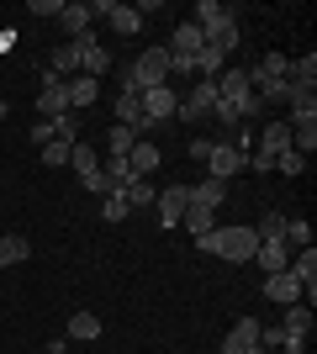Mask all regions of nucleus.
<instances>
[{
	"label": "nucleus",
	"instance_id": "obj_35",
	"mask_svg": "<svg viewBox=\"0 0 317 354\" xmlns=\"http://www.w3.org/2000/svg\"><path fill=\"white\" fill-rule=\"evenodd\" d=\"M27 11H32V16H48V21H59V11H64V0H32Z\"/></svg>",
	"mask_w": 317,
	"mask_h": 354
},
{
	"label": "nucleus",
	"instance_id": "obj_31",
	"mask_svg": "<svg viewBox=\"0 0 317 354\" xmlns=\"http://www.w3.org/2000/svg\"><path fill=\"white\" fill-rule=\"evenodd\" d=\"M75 143H79V138H53V143H43V164H48V169H64Z\"/></svg>",
	"mask_w": 317,
	"mask_h": 354
},
{
	"label": "nucleus",
	"instance_id": "obj_26",
	"mask_svg": "<svg viewBox=\"0 0 317 354\" xmlns=\"http://www.w3.org/2000/svg\"><path fill=\"white\" fill-rule=\"evenodd\" d=\"M280 333H296V339H307V333H312V307H307V301L286 307V323H280Z\"/></svg>",
	"mask_w": 317,
	"mask_h": 354
},
{
	"label": "nucleus",
	"instance_id": "obj_19",
	"mask_svg": "<svg viewBox=\"0 0 317 354\" xmlns=\"http://www.w3.org/2000/svg\"><path fill=\"white\" fill-rule=\"evenodd\" d=\"M27 259H32V238H21V233H0V270L27 265Z\"/></svg>",
	"mask_w": 317,
	"mask_h": 354
},
{
	"label": "nucleus",
	"instance_id": "obj_34",
	"mask_svg": "<svg viewBox=\"0 0 317 354\" xmlns=\"http://www.w3.org/2000/svg\"><path fill=\"white\" fill-rule=\"evenodd\" d=\"M254 233L259 238H286V217H280V212H265V222H259Z\"/></svg>",
	"mask_w": 317,
	"mask_h": 354
},
{
	"label": "nucleus",
	"instance_id": "obj_7",
	"mask_svg": "<svg viewBox=\"0 0 317 354\" xmlns=\"http://www.w3.org/2000/svg\"><path fill=\"white\" fill-rule=\"evenodd\" d=\"M69 53H75L79 74H90V80H101V74L111 69V53L95 43V32H79V37H69Z\"/></svg>",
	"mask_w": 317,
	"mask_h": 354
},
{
	"label": "nucleus",
	"instance_id": "obj_22",
	"mask_svg": "<svg viewBox=\"0 0 317 354\" xmlns=\"http://www.w3.org/2000/svg\"><path fill=\"white\" fill-rule=\"evenodd\" d=\"M59 27L69 32V37L90 32V6H85V0H64V11H59Z\"/></svg>",
	"mask_w": 317,
	"mask_h": 354
},
{
	"label": "nucleus",
	"instance_id": "obj_12",
	"mask_svg": "<svg viewBox=\"0 0 317 354\" xmlns=\"http://www.w3.org/2000/svg\"><path fill=\"white\" fill-rule=\"evenodd\" d=\"M206 48V32L196 21H175V37H169V59H196Z\"/></svg>",
	"mask_w": 317,
	"mask_h": 354
},
{
	"label": "nucleus",
	"instance_id": "obj_28",
	"mask_svg": "<svg viewBox=\"0 0 317 354\" xmlns=\"http://www.w3.org/2000/svg\"><path fill=\"white\" fill-rule=\"evenodd\" d=\"M180 227H185L191 238H201V233H211V227H217V212H206V207H185Z\"/></svg>",
	"mask_w": 317,
	"mask_h": 354
},
{
	"label": "nucleus",
	"instance_id": "obj_2",
	"mask_svg": "<svg viewBox=\"0 0 317 354\" xmlns=\"http://www.w3.org/2000/svg\"><path fill=\"white\" fill-rule=\"evenodd\" d=\"M159 85H169V48H143L137 53V64H127L122 69V90H159Z\"/></svg>",
	"mask_w": 317,
	"mask_h": 354
},
{
	"label": "nucleus",
	"instance_id": "obj_36",
	"mask_svg": "<svg viewBox=\"0 0 317 354\" xmlns=\"http://www.w3.org/2000/svg\"><path fill=\"white\" fill-rule=\"evenodd\" d=\"M211 143H217V138H191V159H201V164H206V153H211Z\"/></svg>",
	"mask_w": 317,
	"mask_h": 354
},
{
	"label": "nucleus",
	"instance_id": "obj_27",
	"mask_svg": "<svg viewBox=\"0 0 317 354\" xmlns=\"http://www.w3.org/2000/svg\"><path fill=\"white\" fill-rule=\"evenodd\" d=\"M222 59H227L222 48H211V43H206V48H201V53H196V80H217V74L227 69Z\"/></svg>",
	"mask_w": 317,
	"mask_h": 354
},
{
	"label": "nucleus",
	"instance_id": "obj_17",
	"mask_svg": "<svg viewBox=\"0 0 317 354\" xmlns=\"http://www.w3.org/2000/svg\"><path fill=\"white\" fill-rule=\"evenodd\" d=\"M111 111H117V127H133V133H143V95H137V90H117Z\"/></svg>",
	"mask_w": 317,
	"mask_h": 354
},
{
	"label": "nucleus",
	"instance_id": "obj_13",
	"mask_svg": "<svg viewBox=\"0 0 317 354\" xmlns=\"http://www.w3.org/2000/svg\"><path fill=\"white\" fill-rule=\"evenodd\" d=\"M259 317H238V323H233V333H227L222 339V354H254L259 349Z\"/></svg>",
	"mask_w": 317,
	"mask_h": 354
},
{
	"label": "nucleus",
	"instance_id": "obj_3",
	"mask_svg": "<svg viewBox=\"0 0 317 354\" xmlns=\"http://www.w3.org/2000/svg\"><path fill=\"white\" fill-rule=\"evenodd\" d=\"M291 148V122H265V138H259V148L249 153V169H259V175H270L275 159Z\"/></svg>",
	"mask_w": 317,
	"mask_h": 354
},
{
	"label": "nucleus",
	"instance_id": "obj_6",
	"mask_svg": "<svg viewBox=\"0 0 317 354\" xmlns=\"http://www.w3.org/2000/svg\"><path fill=\"white\" fill-rule=\"evenodd\" d=\"M238 169H249V153H243L238 143H227V138H217L206 153V180H233Z\"/></svg>",
	"mask_w": 317,
	"mask_h": 354
},
{
	"label": "nucleus",
	"instance_id": "obj_18",
	"mask_svg": "<svg viewBox=\"0 0 317 354\" xmlns=\"http://www.w3.org/2000/svg\"><path fill=\"white\" fill-rule=\"evenodd\" d=\"M64 90H69V111H79V106H95V101H101V80H90V74L64 80Z\"/></svg>",
	"mask_w": 317,
	"mask_h": 354
},
{
	"label": "nucleus",
	"instance_id": "obj_15",
	"mask_svg": "<svg viewBox=\"0 0 317 354\" xmlns=\"http://www.w3.org/2000/svg\"><path fill=\"white\" fill-rule=\"evenodd\" d=\"M254 265L265 270V275L286 270V265H291V249H286V238H259V249H254Z\"/></svg>",
	"mask_w": 317,
	"mask_h": 354
},
{
	"label": "nucleus",
	"instance_id": "obj_14",
	"mask_svg": "<svg viewBox=\"0 0 317 354\" xmlns=\"http://www.w3.org/2000/svg\"><path fill=\"white\" fill-rule=\"evenodd\" d=\"M217 101H227L238 111V101H249V69H222L217 74Z\"/></svg>",
	"mask_w": 317,
	"mask_h": 354
},
{
	"label": "nucleus",
	"instance_id": "obj_4",
	"mask_svg": "<svg viewBox=\"0 0 317 354\" xmlns=\"http://www.w3.org/2000/svg\"><path fill=\"white\" fill-rule=\"evenodd\" d=\"M211 111H217V80H196V85L180 95V106H175L180 122H206Z\"/></svg>",
	"mask_w": 317,
	"mask_h": 354
},
{
	"label": "nucleus",
	"instance_id": "obj_23",
	"mask_svg": "<svg viewBox=\"0 0 317 354\" xmlns=\"http://www.w3.org/2000/svg\"><path fill=\"white\" fill-rule=\"evenodd\" d=\"M222 196H227V185H222V180H201V185H191V207L217 212V207H222Z\"/></svg>",
	"mask_w": 317,
	"mask_h": 354
},
{
	"label": "nucleus",
	"instance_id": "obj_33",
	"mask_svg": "<svg viewBox=\"0 0 317 354\" xmlns=\"http://www.w3.org/2000/svg\"><path fill=\"white\" fill-rule=\"evenodd\" d=\"M275 169H280V175H291V180H296V175H302V169H307V159H302V153H296V148H286V153L275 159Z\"/></svg>",
	"mask_w": 317,
	"mask_h": 354
},
{
	"label": "nucleus",
	"instance_id": "obj_24",
	"mask_svg": "<svg viewBox=\"0 0 317 354\" xmlns=\"http://www.w3.org/2000/svg\"><path fill=\"white\" fill-rule=\"evenodd\" d=\"M122 196H127V207H133V212H143V207H153V201H159V191H153L143 175L127 180V185H122Z\"/></svg>",
	"mask_w": 317,
	"mask_h": 354
},
{
	"label": "nucleus",
	"instance_id": "obj_25",
	"mask_svg": "<svg viewBox=\"0 0 317 354\" xmlns=\"http://www.w3.org/2000/svg\"><path fill=\"white\" fill-rule=\"evenodd\" d=\"M133 143H137L133 127H117V122H111V133H106V159H127V153H133Z\"/></svg>",
	"mask_w": 317,
	"mask_h": 354
},
{
	"label": "nucleus",
	"instance_id": "obj_9",
	"mask_svg": "<svg viewBox=\"0 0 317 354\" xmlns=\"http://www.w3.org/2000/svg\"><path fill=\"white\" fill-rule=\"evenodd\" d=\"M185 207H191V185H164V191H159V201H153V212H159V227H180Z\"/></svg>",
	"mask_w": 317,
	"mask_h": 354
},
{
	"label": "nucleus",
	"instance_id": "obj_11",
	"mask_svg": "<svg viewBox=\"0 0 317 354\" xmlns=\"http://www.w3.org/2000/svg\"><path fill=\"white\" fill-rule=\"evenodd\" d=\"M201 32H206V43H211V48H222V53H233V48H238V16L227 11V6H222L217 16H211V21H206Z\"/></svg>",
	"mask_w": 317,
	"mask_h": 354
},
{
	"label": "nucleus",
	"instance_id": "obj_16",
	"mask_svg": "<svg viewBox=\"0 0 317 354\" xmlns=\"http://www.w3.org/2000/svg\"><path fill=\"white\" fill-rule=\"evenodd\" d=\"M265 296L280 301V307H296V301H302V286H296L291 270H275V275H265Z\"/></svg>",
	"mask_w": 317,
	"mask_h": 354
},
{
	"label": "nucleus",
	"instance_id": "obj_20",
	"mask_svg": "<svg viewBox=\"0 0 317 354\" xmlns=\"http://www.w3.org/2000/svg\"><path fill=\"white\" fill-rule=\"evenodd\" d=\"M64 339H69V344H95V339H101V317H95V312H75L69 328H64Z\"/></svg>",
	"mask_w": 317,
	"mask_h": 354
},
{
	"label": "nucleus",
	"instance_id": "obj_1",
	"mask_svg": "<svg viewBox=\"0 0 317 354\" xmlns=\"http://www.w3.org/2000/svg\"><path fill=\"white\" fill-rule=\"evenodd\" d=\"M196 249L201 254H222L227 265H249L259 249V233L254 227H211V233L196 238Z\"/></svg>",
	"mask_w": 317,
	"mask_h": 354
},
{
	"label": "nucleus",
	"instance_id": "obj_30",
	"mask_svg": "<svg viewBox=\"0 0 317 354\" xmlns=\"http://www.w3.org/2000/svg\"><path fill=\"white\" fill-rule=\"evenodd\" d=\"M291 85L317 90V53H307V59H291Z\"/></svg>",
	"mask_w": 317,
	"mask_h": 354
},
{
	"label": "nucleus",
	"instance_id": "obj_10",
	"mask_svg": "<svg viewBox=\"0 0 317 354\" xmlns=\"http://www.w3.org/2000/svg\"><path fill=\"white\" fill-rule=\"evenodd\" d=\"M37 111H43V122L69 117V90H64V80H53L48 69H43V95H37Z\"/></svg>",
	"mask_w": 317,
	"mask_h": 354
},
{
	"label": "nucleus",
	"instance_id": "obj_32",
	"mask_svg": "<svg viewBox=\"0 0 317 354\" xmlns=\"http://www.w3.org/2000/svg\"><path fill=\"white\" fill-rule=\"evenodd\" d=\"M101 217H106V222H127V217H133V207H127V196H122V191L101 196Z\"/></svg>",
	"mask_w": 317,
	"mask_h": 354
},
{
	"label": "nucleus",
	"instance_id": "obj_29",
	"mask_svg": "<svg viewBox=\"0 0 317 354\" xmlns=\"http://www.w3.org/2000/svg\"><path fill=\"white\" fill-rule=\"evenodd\" d=\"M286 249H312V222L307 217H286Z\"/></svg>",
	"mask_w": 317,
	"mask_h": 354
},
{
	"label": "nucleus",
	"instance_id": "obj_5",
	"mask_svg": "<svg viewBox=\"0 0 317 354\" xmlns=\"http://www.w3.org/2000/svg\"><path fill=\"white\" fill-rule=\"evenodd\" d=\"M175 106H180V90H175V85L143 90V133H153V127L175 122Z\"/></svg>",
	"mask_w": 317,
	"mask_h": 354
},
{
	"label": "nucleus",
	"instance_id": "obj_8",
	"mask_svg": "<svg viewBox=\"0 0 317 354\" xmlns=\"http://www.w3.org/2000/svg\"><path fill=\"white\" fill-rule=\"evenodd\" d=\"M90 16H106L111 32H122V37H137V32H143V11H137V6H122V0H95Z\"/></svg>",
	"mask_w": 317,
	"mask_h": 354
},
{
	"label": "nucleus",
	"instance_id": "obj_21",
	"mask_svg": "<svg viewBox=\"0 0 317 354\" xmlns=\"http://www.w3.org/2000/svg\"><path fill=\"white\" fill-rule=\"evenodd\" d=\"M159 159H164V153H159V143H148V138H137V143H133V153H127L133 175H143V180H148L153 169H159Z\"/></svg>",
	"mask_w": 317,
	"mask_h": 354
}]
</instances>
